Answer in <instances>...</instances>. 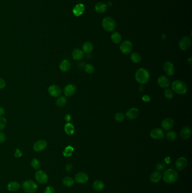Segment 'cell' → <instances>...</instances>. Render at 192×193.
<instances>
[{"label": "cell", "instance_id": "f1b7e54d", "mask_svg": "<svg viewBox=\"0 0 192 193\" xmlns=\"http://www.w3.org/2000/svg\"><path fill=\"white\" fill-rule=\"evenodd\" d=\"M74 180L71 177H65L63 180V183L66 187H71L74 185Z\"/></svg>", "mask_w": 192, "mask_h": 193}, {"label": "cell", "instance_id": "7c38bea8", "mask_svg": "<svg viewBox=\"0 0 192 193\" xmlns=\"http://www.w3.org/2000/svg\"><path fill=\"white\" fill-rule=\"evenodd\" d=\"M49 94L53 97H58L62 93L61 88L57 85H51L48 89Z\"/></svg>", "mask_w": 192, "mask_h": 193}, {"label": "cell", "instance_id": "44dd1931", "mask_svg": "<svg viewBox=\"0 0 192 193\" xmlns=\"http://www.w3.org/2000/svg\"><path fill=\"white\" fill-rule=\"evenodd\" d=\"M162 176V175L161 172H159L158 170L154 171L150 175V180L153 183H157L161 180Z\"/></svg>", "mask_w": 192, "mask_h": 193}, {"label": "cell", "instance_id": "484cf974", "mask_svg": "<svg viewBox=\"0 0 192 193\" xmlns=\"http://www.w3.org/2000/svg\"><path fill=\"white\" fill-rule=\"evenodd\" d=\"M64 131L66 133L67 135L69 136L73 135L74 132H75V129L74 125L70 123H67L64 125Z\"/></svg>", "mask_w": 192, "mask_h": 193}, {"label": "cell", "instance_id": "74e56055", "mask_svg": "<svg viewBox=\"0 0 192 193\" xmlns=\"http://www.w3.org/2000/svg\"><path fill=\"white\" fill-rule=\"evenodd\" d=\"M114 119L116 121H117V122H119V123L122 122L124 119V114L122 113H116L114 115Z\"/></svg>", "mask_w": 192, "mask_h": 193}, {"label": "cell", "instance_id": "1f68e13d", "mask_svg": "<svg viewBox=\"0 0 192 193\" xmlns=\"http://www.w3.org/2000/svg\"><path fill=\"white\" fill-rule=\"evenodd\" d=\"M111 40L115 44H119L122 40L121 35L118 32H114L111 36Z\"/></svg>", "mask_w": 192, "mask_h": 193}, {"label": "cell", "instance_id": "4316f807", "mask_svg": "<svg viewBox=\"0 0 192 193\" xmlns=\"http://www.w3.org/2000/svg\"><path fill=\"white\" fill-rule=\"evenodd\" d=\"M95 11L99 13H103L107 10V5L102 2L97 3L95 6Z\"/></svg>", "mask_w": 192, "mask_h": 193}, {"label": "cell", "instance_id": "7dc6e473", "mask_svg": "<svg viewBox=\"0 0 192 193\" xmlns=\"http://www.w3.org/2000/svg\"><path fill=\"white\" fill-rule=\"evenodd\" d=\"M71 119H72V116L70 114H67L65 116V120L68 123H69L71 120Z\"/></svg>", "mask_w": 192, "mask_h": 193}, {"label": "cell", "instance_id": "7bdbcfd3", "mask_svg": "<svg viewBox=\"0 0 192 193\" xmlns=\"http://www.w3.org/2000/svg\"><path fill=\"white\" fill-rule=\"evenodd\" d=\"M6 140L5 134L2 132H0V143L5 142Z\"/></svg>", "mask_w": 192, "mask_h": 193}, {"label": "cell", "instance_id": "3957f363", "mask_svg": "<svg viewBox=\"0 0 192 193\" xmlns=\"http://www.w3.org/2000/svg\"><path fill=\"white\" fill-rule=\"evenodd\" d=\"M171 87L173 91L180 95L185 94L188 91L186 84L181 80H175L172 83Z\"/></svg>", "mask_w": 192, "mask_h": 193}, {"label": "cell", "instance_id": "30bf717a", "mask_svg": "<svg viewBox=\"0 0 192 193\" xmlns=\"http://www.w3.org/2000/svg\"><path fill=\"white\" fill-rule=\"evenodd\" d=\"M164 71L167 76H172L175 74V66L172 63L166 62L164 64Z\"/></svg>", "mask_w": 192, "mask_h": 193}, {"label": "cell", "instance_id": "7402d4cb", "mask_svg": "<svg viewBox=\"0 0 192 193\" xmlns=\"http://www.w3.org/2000/svg\"><path fill=\"white\" fill-rule=\"evenodd\" d=\"M59 68L63 72H67L71 68V63L68 60L64 59L60 63Z\"/></svg>", "mask_w": 192, "mask_h": 193}, {"label": "cell", "instance_id": "8d00e7d4", "mask_svg": "<svg viewBox=\"0 0 192 193\" xmlns=\"http://www.w3.org/2000/svg\"><path fill=\"white\" fill-rule=\"evenodd\" d=\"M85 70L86 73L91 74L94 72L95 68L93 65H92L91 64H87L85 66Z\"/></svg>", "mask_w": 192, "mask_h": 193}, {"label": "cell", "instance_id": "836d02e7", "mask_svg": "<svg viewBox=\"0 0 192 193\" xmlns=\"http://www.w3.org/2000/svg\"><path fill=\"white\" fill-rule=\"evenodd\" d=\"M166 137L167 140L171 141H174L177 138V134L175 131H169L167 133Z\"/></svg>", "mask_w": 192, "mask_h": 193}, {"label": "cell", "instance_id": "c3c4849f", "mask_svg": "<svg viewBox=\"0 0 192 193\" xmlns=\"http://www.w3.org/2000/svg\"><path fill=\"white\" fill-rule=\"evenodd\" d=\"M5 108H4L3 107L0 106V116L3 115L4 114H5Z\"/></svg>", "mask_w": 192, "mask_h": 193}, {"label": "cell", "instance_id": "f35d334b", "mask_svg": "<svg viewBox=\"0 0 192 193\" xmlns=\"http://www.w3.org/2000/svg\"><path fill=\"white\" fill-rule=\"evenodd\" d=\"M6 124V120L5 118L0 116V131H2Z\"/></svg>", "mask_w": 192, "mask_h": 193}, {"label": "cell", "instance_id": "277c9868", "mask_svg": "<svg viewBox=\"0 0 192 193\" xmlns=\"http://www.w3.org/2000/svg\"><path fill=\"white\" fill-rule=\"evenodd\" d=\"M102 26L105 30L111 32L116 28V22L112 18L107 17L104 18L103 20Z\"/></svg>", "mask_w": 192, "mask_h": 193}, {"label": "cell", "instance_id": "5b68a950", "mask_svg": "<svg viewBox=\"0 0 192 193\" xmlns=\"http://www.w3.org/2000/svg\"><path fill=\"white\" fill-rule=\"evenodd\" d=\"M22 187L24 191L27 193H35L38 189L37 185L31 180L23 182Z\"/></svg>", "mask_w": 192, "mask_h": 193}, {"label": "cell", "instance_id": "4fadbf2b", "mask_svg": "<svg viewBox=\"0 0 192 193\" xmlns=\"http://www.w3.org/2000/svg\"><path fill=\"white\" fill-rule=\"evenodd\" d=\"M77 91V87L73 84H69L66 85L64 88V93L65 95L67 96H73Z\"/></svg>", "mask_w": 192, "mask_h": 193}, {"label": "cell", "instance_id": "ba28073f", "mask_svg": "<svg viewBox=\"0 0 192 193\" xmlns=\"http://www.w3.org/2000/svg\"><path fill=\"white\" fill-rule=\"evenodd\" d=\"M132 49V45L129 41H124L122 42L120 45V50L121 52L126 54H129Z\"/></svg>", "mask_w": 192, "mask_h": 193}, {"label": "cell", "instance_id": "60d3db41", "mask_svg": "<svg viewBox=\"0 0 192 193\" xmlns=\"http://www.w3.org/2000/svg\"><path fill=\"white\" fill-rule=\"evenodd\" d=\"M44 193H55V190L54 187L49 186L46 188Z\"/></svg>", "mask_w": 192, "mask_h": 193}, {"label": "cell", "instance_id": "d6a6232c", "mask_svg": "<svg viewBox=\"0 0 192 193\" xmlns=\"http://www.w3.org/2000/svg\"><path fill=\"white\" fill-rule=\"evenodd\" d=\"M74 148L71 146H68L65 148L63 151V155L65 157H69L71 156L73 153Z\"/></svg>", "mask_w": 192, "mask_h": 193}, {"label": "cell", "instance_id": "f6af8a7d", "mask_svg": "<svg viewBox=\"0 0 192 193\" xmlns=\"http://www.w3.org/2000/svg\"><path fill=\"white\" fill-rule=\"evenodd\" d=\"M142 99L145 102H149L151 101V98L148 95H144L142 97Z\"/></svg>", "mask_w": 192, "mask_h": 193}, {"label": "cell", "instance_id": "e575fe53", "mask_svg": "<svg viewBox=\"0 0 192 193\" xmlns=\"http://www.w3.org/2000/svg\"><path fill=\"white\" fill-rule=\"evenodd\" d=\"M41 162L39 159H33L31 161V166L34 170H39L41 167Z\"/></svg>", "mask_w": 192, "mask_h": 193}, {"label": "cell", "instance_id": "9a60e30c", "mask_svg": "<svg viewBox=\"0 0 192 193\" xmlns=\"http://www.w3.org/2000/svg\"><path fill=\"white\" fill-rule=\"evenodd\" d=\"M139 115V111L137 108L133 107L128 110L126 113V116L129 120H135L138 117Z\"/></svg>", "mask_w": 192, "mask_h": 193}, {"label": "cell", "instance_id": "b9f144b4", "mask_svg": "<svg viewBox=\"0 0 192 193\" xmlns=\"http://www.w3.org/2000/svg\"><path fill=\"white\" fill-rule=\"evenodd\" d=\"M14 156H15V157H16L17 158H20V157H22L23 156V153H22V151L19 148H17L15 150V151Z\"/></svg>", "mask_w": 192, "mask_h": 193}, {"label": "cell", "instance_id": "cb8c5ba5", "mask_svg": "<svg viewBox=\"0 0 192 193\" xmlns=\"http://www.w3.org/2000/svg\"><path fill=\"white\" fill-rule=\"evenodd\" d=\"M20 187V185L19 182L17 181H12L7 185V189L8 190L14 192L18 190Z\"/></svg>", "mask_w": 192, "mask_h": 193}, {"label": "cell", "instance_id": "ac0fdd59", "mask_svg": "<svg viewBox=\"0 0 192 193\" xmlns=\"http://www.w3.org/2000/svg\"><path fill=\"white\" fill-rule=\"evenodd\" d=\"M157 83L159 86L162 88H167L170 85L169 80L165 76H159L157 79Z\"/></svg>", "mask_w": 192, "mask_h": 193}, {"label": "cell", "instance_id": "8992f818", "mask_svg": "<svg viewBox=\"0 0 192 193\" xmlns=\"http://www.w3.org/2000/svg\"><path fill=\"white\" fill-rule=\"evenodd\" d=\"M35 178L40 184H45L49 180L47 173L42 170H38L36 172Z\"/></svg>", "mask_w": 192, "mask_h": 193}, {"label": "cell", "instance_id": "7a4b0ae2", "mask_svg": "<svg viewBox=\"0 0 192 193\" xmlns=\"http://www.w3.org/2000/svg\"><path fill=\"white\" fill-rule=\"evenodd\" d=\"M150 78V75L148 71L144 68H139L136 72L135 79L137 82L140 84L147 83Z\"/></svg>", "mask_w": 192, "mask_h": 193}, {"label": "cell", "instance_id": "4dcf8cb0", "mask_svg": "<svg viewBox=\"0 0 192 193\" xmlns=\"http://www.w3.org/2000/svg\"><path fill=\"white\" fill-rule=\"evenodd\" d=\"M67 104V98L64 96H60L56 102V105L59 107H63Z\"/></svg>", "mask_w": 192, "mask_h": 193}, {"label": "cell", "instance_id": "d6986e66", "mask_svg": "<svg viewBox=\"0 0 192 193\" xmlns=\"http://www.w3.org/2000/svg\"><path fill=\"white\" fill-rule=\"evenodd\" d=\"M192 133V129L189 126H184L180 131L181 138L183 140H187L191 136Z\"/></svg>", "mask_w": 192, "mask_h": 193}, {"label": "cell", "instance_id": "83f0119b", "mask_svg": "<svg viewBox=\"0 0 192 193\" xmlns=\"http://www.w3.org/2000/svg\"><path fill=\"white\" fill-rule=\"evenodd\" d=\"M93 49H94L93 45L90 42H85L82 46L83 51H84L85 53L87 54H90L91 52L93 50Z\"/></svg>", "mask_w": 192, "mask_h": 193}, {"label": "cell", "instance_id": "9c48e42d", "mask_svg": "<svg viewBox=\"0 0 192 193\" xmlns=\"http://www.w3.org/2000/svg\"><path fill=\"white\" fill-rule=\"evenodd\" d=\"M74 180L77 183L79 184H84L86 183L89 180V177L87 175L83 172H80L76 174L74 177Z\"/></svg>", "mask_w": 192, "mask_h": 193}, {"label": "cell", "instance_id": "ab89813d", "mask_svg": "<svg viewBox=\"0 0 192 193\" xmlns=\"http://www.w3.org/2000/svg\"><path fill=\"white\" fill-rule=\"evenodd\" d=\"M156 170L159 172L160 171H163L166 168V165L164 163V162H161L159 163L157 165H156Z\"/></svg>", "mask_w": 192, "mask_h": 193}, {"label": "cell", "instance_id": "6da1fadb", "mask_svg": "<svg viewBox=\"0 0 192 193\" xmlns=\"http://www.w3.org/2000/svg\"><path fill=\"white\" fill-rule=\"evenodd\" d=\"M178 173L174 169L170 168L166 170L164 173V181L167 184H172L175 183L178 179Z\"/></svg>", "mask_w": 192, "mask_h": 193}, {"label": "cell", "instance_id": "2e32d148", "mask_svg": "<svg viewBox=\"0 0 192 193\" xmlns=\"http://www.w3.org/2000/svg\"><path fill=\"white\" fill-rule=\"evenodd\" d=\"M151 137L155 140H161L164 137V131L160 128H154L150 133Z\"/></svg>", "mask_w": 192, "mask_h": 193}, {"label": "cell", "instance_id": "8fae6325", "mask_svg": "<svg viewBox=\"0 0 192 193\" xmlns=\"http://www.w3.org/2000/svg\"><path fill=\"white\" fill-rule=\"evenodd\" d=\"M174 124L175 121L171 118H167L164 119L162 122V126L166 131L171 130L174 127Z\"/></svg>", "mask_w": 192, "mask_h": 193}, {"label": "cell", "instance_id": "5bb4252c", "mask_svg": "<svg viewBox=\"0 0 192 193\" xmlns=\"http://www.w3.org/2000/svg\"><path fill=\"white\" fill-rule=\"evenodd\" d=\"M188 165V161L186 158L184 157H181L180 158L177 159L175 162V167L179 170H184Z\"/></svg>", "mask_w": 192, "mask_h": 193}, {"label": "cell", "instance_id": "f546056e", "mask_svg": "<svg viewBox=\"0 0 192 193\" xmlns=\"http://www.w3.org/2000/svg\"><path fill=\"white\" fill-rule=\"evenodd\" d=\"M130 58H131V59L132 62L135 63H138L141 62V55L138 53H133L131 55Z\"/></svg>", "mask_w": 192, "mask_h": 193}, {"label": "cell", "instance_id": "d590c367", "mask_svg": "<svg viewBox=\"0 0 192 193\" xmlns=\"http://www.w3.org/2000/svg\"><path fill=\"white\" fill-rule=\"evenodd\" d=\"M164 95L167 99H171L174 97V91L171 89H166L164 91Z\"/></svg>", "mask_w": 192, "mask_h": 193}, {"label": "cell", "instance_id": "603a6c76", "mask_svg": "<svg viewBox=\"0 0 192 193\" xmlns=\"http://www.w3.org/2000/svg\"><path fill=\"white\" fill-rule=\"evenodd\" d=\"M84 51L79 49H76L72 52V57L76 61H79L84 57Z\"/></svg>", "mask_w": 192, "mask_h": 193}, {"label": "cell", "instance_id": "ffe728a7", "mask_svg": "<svg viewBox=\"0 0 192 193\" xmlns=\"http://www.w3.org/2000/svg\"><path fill=\"white\" fill-rule=\"evenodd\" d=\"M85 5L82 4H77L76 6L74 7L73 9V13L74 14L77 16V17H79L85 11Z\"/></svg>", "mask_w": 192, "mask_h": 193}, {"label": "cell", "instance_id": "bcb514c9", "mask_svg": "<svg viewBox=\"0 0 192 193\" xmlns=\"http://www.w3.org/2000/svg\"><path fill=\"white\" fill-rule=\"evenodd\" d=\"M72 167L73 165L72 164H67L66 165V167H65V170L67 171V172H71L72 169Z\"/></svg>", "mask_w": 192, "mask_h": 193}, {"label": "cell", "instance_id": "d4e9b609", "mask_svg": "<svg viewBox=\"0 0 192 193\" xmlns=\"http://www.w3.org/2000/svg\"><path fill=\"white\" fill-rule=\"evenodd\" d=\"M92 187L96 192H100L104 188V183L101 180H96L94 182Z\"/></svg>", "mask_w": 192, "mask_h": 193}, {"label": "cell", "instance_id": "52a82bcc", "mask_svg": "<svg viewBox=\"0 0 192 193\" xmlns=\"http://www.w3.org/2000/svg\"><path fill=\"white\" fill-rule=\"evenodd\" d=\"M192 45V40L189 37L184 36L181 39L179 42V46L181 50H188Z\"/></svg>", "mask_w": 192, "mask_h": 193}, {"label": "cell", "instance_id": "ee69618b", "mask_svg": "<svg viewBox=\"0 0 192 193\" xmlns=\"http://www.w3.org/2000/svg\"><path fill=\"white\" fill-rule=\"evenodd\" d=\"M6 86V82L4 80L0 78V89H4Z\"/></svg>", "mask_w": 192, "mask_h": 193}, {"label": "cell", "instance_id": "e0dca14e", "mask_svg": "<svg viewBox=\"0 0 192 193\" xmlns=\"http://www.w3.org/2000/svg\"><path fill=\"white\" fill-rule=\"evenodd\" d=\"M47 146V142L44 140H40L35 142L33 145V149L37 152L44 150Z\"/></svg>", "mask_w": 192, "mask_h": 193}]
</instances>
